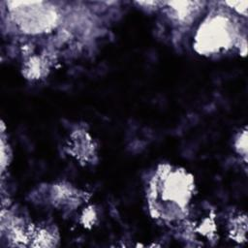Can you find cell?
Listing matches in <instances>:
<instances>
[{
	"mask_svg": "<svg viewBox=\"0 0 248 248\" xmlns=\"http://www.w3.org/2000/svg\"><path fill=\"white\" fill-rule=\"evenodd\" d=\"M7 22L16 33L42 36L53 32L62 22V13L47 1H6Z\"/></svg>",
	"mask_w": 248,
	"mask_h": 248,
	"instance_id": "obj_3",
	"label": "cell"
},
{
	"mask_svg": "<svg viewBox=\"0 0 248 248\" xmlns=\"http://www.w3.org/2000/svg\"><path fill=\"white\" fill-rule=\"evenodd\" d=\"M195 192L194 176L182 168L160 165L148 183L151 216L164 223L185 221Z\"/></svg>",
	"mask_w": 248,
	"mask_h": 248,
	"instance_id": "obj_1",
	"label": "cell"
},
{
	"mask_svg": "<svg viewBox=\"0 0 248 248\" xmlns=\"http://www.w3.org/2000/svg\"><path fill=\"white\" fill-rule=\"evenodd\" d=\"M203 4V2L197 1L163 2L167 15L178 25L191 24L201 13Z\"/></svg>",
	"mask_w": 248,
	"mask_h": 248,
	"instance_id": "obj_5",
	"label": "cell"
},
{
	"mask_svg": "<svg viewBox=\"0 0 248 248\" xmlns=\"http://www.w3.org/2000/svg\"><path fill=\"white\" fill-rule=\"evenodd\" d=\"M232 146L234 151L243 157L244 161L247 160V129L244 127L242 130H240L233 138Z\"/></svg>",
	"mask_w": 248,
	"mask_h": 248,
	"instance_id": "obj_7",
	"label": "cell"
},
{
	"mask_svg": "<svg viewBox=\"0 0 248 248\" xmlns=\"http://www.w3.org/2000/svg\"><path fill=\"white\" fill-rule=\"evenodd\" d=\"M67 149L68 153L81 164H93L97 158L95 141L84 129H77L71 133Z\"/></svg>",
	"mask_w": 248,
	"mask_h": 248,
	"instance_id": "obj_4",
	"label": "cell"
},
{
	"mask_svg": "<svg viewBox=\"0 0 248 248\" xmlns=\"http://www.w3.org/2000/svg\"><path fill=\"white\" fill-rule=\"evenodd\" d=\"M223 5L228 6L227 9L232 10L234 14H237L238 16H242L244 17L247 16V1H228L223 2Z\"/></svg>",
	"mask_w": 248,
	"mask_h": 248,
	"instance_id": "obj_8",
	"label": "cell"
},
{
	"mask_svg": "<svg viewBox=\"0 0 248 248\" xmlns=\"http://www.w3.org/2000/svg\"><path fill=\"white\" fill-rule=\"evenodd\" d=\"M229 233L231 237L235 241L246 240V229H247V218L246 215L237 214L232 216L229 222Z\"/></svg>",
	"mask_w": 248,
	"mask_h": 248,
	"instance_id": "obj_6",
	"label": "cell"
},
{
	"mask_svg": "<svg viewBox=\"0 0 248 248\" xmlns=\"http://www.w3.org/2000/svg\"><path fill=\"white\" fill-rule=\"evenodd\" d=\"M246 52V39L240 34L239 25L227 9L211 11L198 26L193 40L194 50L205 57L224 55L240 48Z\"/></svg>",
	"mask_w": 248,
	"mask_h": 248,
	"instance_id": "obj_2",
	"label": "cell"
}]
</instances>
